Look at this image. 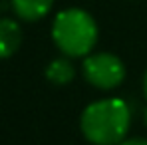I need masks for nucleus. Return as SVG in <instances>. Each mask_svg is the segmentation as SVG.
Instances as JSON below:
<instances>
[{"mask_svg":"<svg viewBox=\"0 0 147 145\" xmlns=\"http://www.w3.org/2000/svg\"><path fill=\"white\" fill-rule=\"evenodd\" d=\"M131 125L129 105L119 97H105L92 101L80 117L84 137L94 145L121 143Z\"/></svg>","mask_w":147,"mask_h":145,"instance_id":"f257e3e1","label":"nucleus"},{"mask_svg":"<svg viewBox=\"0 0 147 145\" xmlns=\"http://www.w3.org/2000/svg\"><path fill=\"white\" fill-rule=\"evenodd\" d=\"M54 44L68 58H86L98 42V24L82 8L62 10L52 24Z\"/></svg>","mask_w":147,"mask_h":145,"instance_id":"f03ea898","label":"nucleus"},{"mask_svg":"<svg viewBox=\"0 0 147 145\" xmlns=\"http://www.w3.org/2000/svg\"><path fill=\"white\" fill-rule=\"evenodd\" d=\"M84 76L98 90H115L125 80V66L109 52L88 54L84 60Z\"/></svg>","mask_w":147,"mask_h":145,"instance_id":"7ed1b4c3","label":"nucleus"},{"mask_svg":"<svg viewBox=\"0 0 147 145\" xmlns=\"http://www.w3.org/2000/svg\"><path fill=\"white\" fill-rule=\"evenodd\" d=\"M22 44V30L18 22L0 18V58H10Z\"/></svg>","mask_w":147,"mask_h":145,"instance_id":"20e7f679","label":"nucleus"},{"mask_svg":"<svg viewBox=\"0 0 147 145\" xmlns=\"http://www.w3.org/2000/svg\"><path fill=\"white\" fill-rule=\"evenodd\" d=\"M12 10L26 22H36L50 12L54 0H10Z\"/></svg>","mask_w":147,"mask_h":145,"instance_id":"39448f33","label":"nucleus"},{"mask_svg":"<svg viewBox=\"0 0 147 145\" xmlns=\"http://www.w3.org/2000/svg\"><path fill=\"white\" fill-rule=\"evenodd\" d=\"M76 76V68L68 58H56L52 60L46 68V78L54 86H66L70 84Z\"/></svg>","mask_w":147,"mask_h":145,"instance_id":"423d86ee","label":"nucleus"},{"mask_svg":"<svg viewBox=\"0 0 147 145\" xmlns=\"http://www.w3.org/2000/svg\"><path fill=\"white\" fill-rule=\"evenodd\" d=\"M117 145H147V139H139V137H133V139H123L121 143Z\"/></svg>","mask_w":147,"mask_h":145,"instance_id":"0eeeda50","label":"nucleus"},{"mask_svg":"<svg viewBox=\"0 0 147 145\" xmlns=\"http://www.w3.org/2000/svg\"><path fill=\"white\" fill-rule=\"evenodd\" d=\"M143 92H145V97H147V72H145V78H143Z\"/></svg>","mask_w":147,"mask_h":145,"instance_id":"6e6552de","label":"nucleus"},{"mask_svg":"<svg viewBox=\"0 0 147 145\" xmlns=\"http://www.w3.org/2000/svg\"><path fill=\"white\" fill-rule=\"evenodd\" d=\"M143 123H145V127H147V109L143 111Z\"/></svg>","mask_w":147,"mask_h":145,"instance_id":"1a4fd4ad","label":"nucleus"}]
</instances>
